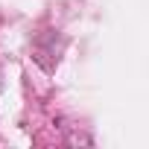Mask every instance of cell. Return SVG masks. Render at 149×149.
I'll return each mask as SVG.
<instances>
[{
  "label": "cell",
  "instance_id": "cell-1",
  "mask_svg": "<svg viewBox=\"0 0 149 149\" xmlns=\"http://www.w3.org/2000/svg\"><path fill=\"white\" fill-rule=\"evenodd\" d=\"M58 53H61V38H58L56 32H41L38 41H35V47H32L35 61L47 70V56H53V61L58 64Z\"/></svg>",
  "mask_w": 149,
  "mask_h": 149
}]
</instances>
